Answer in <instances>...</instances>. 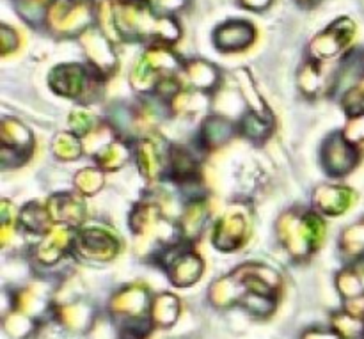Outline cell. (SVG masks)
<instances>
[{
  "label": "cell",
  "mask_w": 364,
  "mask_h": 339,
  "mask_svg": "<svg viewBox=\"0 0 364 339\" xmlns=\"http://www.w3.org/2000/svg\"><path fill=\"white\" fill-rule=\"evenodd\" d=\"M256 38V31L251 23L247 21H228V23L220 25L213 34V41L215 46L223 52H240V50L247 48L252 45Z\"/></svg>",
  "instance_id": "obj_7"
},
{
  "label": "cell",
  "mask_w": 364,
  "mask_h": 339,
  "mask_svg": "<svg viewBox=\"0 0 364 339\" xmlns=\"http://www.w3.org/2000/svg\"><path fill=\"white\" fill-rule=\"evenodd\" d=\"M277 233L291 258L306 259L322 245L326 224L316 212L291 210L279 219Z\"/></svg>",
  "instance_id": "obj_1"
},
{
  "label": "cell",
  "mask_w": 364,
  "mask_h": 339,
  "mask_svg": "<svg viewBox=\"0 0 364 339\" xmlns=\"http://www.w3.org/2000/svg\"><path fill=\"white\" fill-rule=\"evenodd\" d=\"M249 212H245L242 206L233 205L230 212L223 215V219L217 222L215 230H213L212 240L220 251H235L244 244L247 238L249 230Z\"/></svg>",
  "instance_id": "obj_2"
},
{
  "label": "cell",
  "mask_w": 364,
  "mask_h": 339,
  "mask_svg": "<svg viewBox=\"0 0 364 339\" xmlns=\"http://www.w3.org/2000/svg\"><path fill=\"white\" fill-rule=\"evenodd\" d=\"M343 109L347 110L348 116H358L364 114V91L359 87L350 89L343 96Z\"/></svg>",
  "instance_id": "obj_28"
},
{
  "label": "cell",
  "mask_w": 364,
  "mask_h": 339,
  "mask_svg": "<svg viewBox=\"0 0 364 339\" xmlns=\"http://www.w3.org/2000/svg\"><path fill=\"white\" fill-rule=\"evenodd\" d=\"M159 258L169 256L167 259V269H169V279L174 286H192L203 274V262L194 252L183 251V249L171 245L169 249H164Z\"/></svg>",
  "instance_id": "obj_4"
},
{
  "label": "cell",
  "mask_w": 364,
  "mask_h": 339,
  "mask_svg": "<svg viewBox=\"0 0 364 339\" xmlns=\"http://www.w3.org/2000/svg\"><path fill=\"white\" fill-rule=\"evenodd\" d=\"M82 149H84V146L78 142L77 137L70 134H60L59 137H55V142H53V153L63 160L78 158Z\"/></svg>",
  "instance_id": "obj_24"
},
{
  "label": "cell",
  "mask_w": 364,
  "mask_h": 339,
  "mask_svg": "<svg viewBox=\"0 0 364 339\" xmlns=\"http://www.w3.org/2000/svg\"><path fill=\"white\" fill-rule=\"evenodd\" d=\"M178 316V301L173 295H160L151 304V318L155 325L169 327L173 325Z\"/></svg>",
  "instance_id": "obj_19"
},
{
  "label": "cell",
  "mask_w": 364,
  "mask_h": 339,
  "mask_svg": "<svg viewBox=\"0 0 364 339\" xmlns=\"http://www.w3.org/2000/svg\"><path fill=\"white\" fill-rule=\"evenodd\" d=\"M137 158L141 173L146 178H159V174L162 173V160H160V153L155 142L141 141L137 149Z\"/></svg>",
  "instance_id": "obj_18"
},
{
  "label": "cell",
  "mask_w": 364,
  "mask_h": 339,
  "mask_svg": "<svg viewBox=\"0 0 364 339\" xmlns=\"http://www.w3.org/2000/svg\"><path fill=\"white\" fill-rule=\"evenodd\" d=\"M206 219H208V208H206L203 199H196L194 203L187 206L183 213V220H181V237L187 240H194L199 233H201L203 226H205Z\"/></svg>",
  "instance_id": "obj_17"
},
{
  "label": "cell",
  "mask_w": 364,
  "mask_h": 339,
  "mask_svg": "<svg viewBox=\"0 0 364 339\" xmlns=\"http://www.w3.org/2000/svg\"><path fill=\"white\" fill-rule=\"evenodd\" d=\"M343 137L347 139L352 144L358 142H364V114H358V116H350L347 127L341 131Z\"/></svg>",
  "instance_id": "obj_27"
},
{
  "label": "cell",
  "mask_w": 364,
  "mask_h": 339,
  "mask_svg": "<svg viewBox=\"0 0 364 339\" xmlns=\"http://www.w3.org/2000/svg\"><path fill=\"white\" fill-rule=\"evenodd\" d=\"M238 128H240V134L244 137L251 139V141H263L270 134V130H272L269 117L262 116L258 112L245 114L240 119V123H238Z\"/></svg>",
  "instance_id": "obj_22"
},
{
  "label": "cell",
  "mask_w": 364,
  "mask_h": 339,
  "mask_svg": "<svg viewBox=\"0 0 364 339\" xmlns=\"http://www.w3.org/2000/svg\"><path fill=\"white\" fill-rule=\"evenodd\" d=\"M345 23H347V20H338L333 27L327 28L315 39L313 53L316 55V59H327V57L336 55L345 45H348L352 34H354V25L350 23L347 28H343Z\"/></svg>",
  "instance_id": "obj_11"
},
{
  "label": "cell",
  "mask_w": 364,
  "mask_h": 339,
  "mask_svg": "<svg viewBox=\"0 0 364 339\" xmlns=\"http://www.w3.org/2000/svg\"><path fill=\"white\" fill-rule=\"evenodd\" d=\"M302 339H343L334 329H311L304 333Z\"/></svg>",
  "instance_id": "obj_29"
},
{
  "label": "cell",
  "mask_w": 364,
  "mask_h": 339,
  "mask_svg": "<svg viewBox=\"0 0 364 339\" xmlns=\"http://www.w3.org/2000/svg\"><path fill=\"white\" fill-rule=\"evenodd\" d=\"M98 163L105 169H117L128 160V146L121 141L110 142L98 153Z\"/></svg>",
  "instance_id": "obj_23"
},
{
  "label": "cell",
  "mask_w": 364,
  "mask_h": 339,
  "mask_svg": "<svg viewBox=\"0 0 364 339\" xmlns=\"http://www.w3.org/2000/svg\"><path fill=\"white\" fill-rule=\"evenodd\" d=\"M53 222H59L60 226L78 227L82 220L85 219V205L80 198L73 194H59L53 195L46 205Z\"/></svg>",
  "instance_id": "obj_8"
},
{
  "label": "cell",
  "mask_w": 364,
  "mask_h": 339,
  "mask_svg": "<svg viewBox=\"0 0 364 339\" xmlns=\"http://www.w3.org/2000/svg\"><path fill=\"white\" fill-rule=\"evenodd\" d=\"M301 87L306 95H313L322 89V73H320V68L315 63H309L308 66L302 70L301 73Z\"/></svg>",
  "instance_id": "obj_25"
},
{
  "label": "cell",
  "mask_w": 364,
  "mask_h": 339,
  "mask_svg": "<svg viewBox=\"0 0 364 339\" xmlns=\"http://www.w3.org/2000/svg\"><path fill=\"white\" fill-rule=\"evenodd\" d=\"M50 85L53 91L68 98H89V91L92 89V80L89 71L84 66L66 64L53 70L50 75Z\"/></svg>",
  "instance_id": "obj_6"
},
{
  "label": "cell",
  "mask_w": 364,
  "mask_h": 339,
  "mask_svg": "<svg viewBox=\"0 0 364 339\" xmlns=\"http://www.w3.org/2000/svg\"><path fill=\"white\" fill-rule=\"evenodd\" d=\"M75 183H77L78 190L84 192V194H87V195H91V194H95L96 190H100V188H102L103 176L100 174V171H96V169H84L82 173L77 174V178H75Z\"/></svg>",
  "instance_id": "obj_26"
},
{
  "label": "cell",
  "mask_w": 364,
  "mask_h": 339,
  "mask_svg": "<svg viewBox=\"0 0 364 339\" xmlns=\"http://www.w3.org/2000/svg\"><path fill=\"white\" fill-rule=\"evenodd\" d=\"M338 290L347 302L364 298V263H355L343 270L336 279Z\"/></svg>",
  "instance_id": "obj_15"
},
{
  "label": "cell",
  "mask_w": 364,
  "mask_h": 339,
  "mask_svg": "<svg viewBox=\"0 0 364 339\" xmlns=\"http://www.w3.org/2000/svg\"><path fill=\"white\" fill-rule=\"evenodd\" d=\"M359 162V151L355 144L348 142L341 131L333 134L322 148V163L333 176H343L350 173Z\"/></svg>",
  "instance_id": "obj_3"
},
{
  "label": "cell",
  "mask_w": 364,
  "mask_h": 339,
  "mask_svg": "<svg viewBox=\"0 0 364 339\" xmlns=\"http://www.w3.org/2000/svg\"><path fill=\"white\" fill-rule=\"evenodd\" d=\"M32 151V135L23 124L13 119H4L2 123V160L9 155L23 162Z\"/></svg>",
  "instance_id": "obj_9"
},
{
  "label": "cell",
  "mask_w": 364,
  "mask_h": 339,
  "mask_svg": "<svg viewBox=\"0 0 364 339\" xmlns=\"http://www.w3.org/2000/svg\"><path fill=\"white\" fill-rule=\"evenodd\" d=\"M73 237H71L70 227L57 226L52 231L46 233L45 242L38 247V259L43 265H52L55 263L64 252L70 251L73 247Z\"/></svg>",
  "instance_id": "obj_12"
},
{
  "label": "cell",
  "mask_w": 364,
  "mask_h": 339,
  "mask_svg": "<svg viewBox=\"0 0 364 339\" xmlns=\"http://www.w3.org/2000/svg\"><path fill=\"white\" fill-rule=\"evenodd\" d=\"M364 78V52L363 50H354L348 53L341 63L340 71L334 77L331 84V92L333 91H345L348 92L358 85L359 80Z\"/></svg>",
  "instance_id": "obj_13"
},
{
  "label": "cell",
  "mask_w": 364,
  "mask_h": 339,
  "mask_svg": "<svg viewBox=\"0 0 364 339\" xmlns=\"http://www.w3.org/2000/svg\"><path fill=\"white\" fill-rule=\"evenodd\" d=\"M73 245L84 258L100 259V262L112 259L119 251V240L116 235L103 227H89L80 231Z\"/></svg>",
  "instance_id": "obj_5"
},
{
  "label": "cell",
  "mask_w": 364,
  "mask_h": 339,
  "mask_svg": "<svg viewBox=\"0 0 364 339\" xmlns=\"http://www.w3.org/2000/svg\"><path fill=\"white\" fill-rule=\"evenodd\" d=\"M187 77L191 80V84L196 89H201V91H208V89L215 87L217 82H219V73L213 66L203 63V60H196L191 66H187Z\"/></svg>",
  "instance_id": "obj_20"
},
{
  "label": "cell",
  "mask_w": 364,
  "mask_h": 339,
  "mask_svg": "<svg viewBox=\"0 0 364 339\" xmlns=\"http://www.w3.org/2000/svg\"><path fill=\"white\" fill-rule=\"evenodd\" d=\"M333 329L343 339H364V318L352 315L348 311H341L334 315Z\"/></svg>",
  "instance_id": "obj_21"
},
{
  "label": "cell",
  "mask_w": 364,
  "mask_h": 339,
  "mask_svg": "<svg viewBox=\"0 0 364 339\" xmlns=\"http://www.w3.org/2000/svg\"><path fill=\"white\" fill-rule=\"evenodd\" d=\"M313 203H315L316 210L322 212L323 215H341L345 210L350 208L352 201H354V192L347 187H340V185H323L315 190L313 195Z\"/></svg>",
  "instance_id": "obj_10"
},
{
  "label": "cell",
  "mask_w": 364,
  "mask_h": 339,
  "mask_svg": "<svg viewBox=\"0 0 364 339\" xmlns=\"http://www.w3.org/2000/svg\"><path fill=\"white\" fill-rule=\"evenodd\" d=\"M52 222L53 219L50 215L48 208L38 205V203H31L20 213V224L31 233H48V231L53 230Z\"/></svg>",
  "instance_id": "obj_16"
},
{
  "label": "cell",
  "mask_w": 364,
  "mask_h": 339,
  "mask_svg": "<svg viewBox=\"0 0 364 339\" xmlns=\"http://www.w3.org/2000/svg\"><path fill=\"white\" fill-rule=\"evenodd\" d=\"M235 128L226 117L223 116H210L208 119L203 123L201 128V135H199V142L205 148L213 149L223 146L224 142H228L233 135Z\"/></svg>",
  "instance_id": "obj_14"
}]
</instances>
